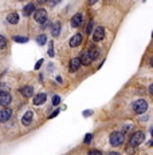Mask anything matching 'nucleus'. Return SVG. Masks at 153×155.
Masks as SVG:
<instances>
[{
	"label": "nucleus",
	"mask_w": 153,
	"mask_h": 155,
	"mask_svg": "<svg viewBox=\"0 0 153 155\" xmlns=\"http://www.w3.org/2000/svg\"><path fill=\"white\" fill-rule=\"evenodd\" d=\"M87 3H89L90 6H94L96 3H98V0H87Z\"/></svg>",
	"instance_id": "obj_30"
},
{
	"label": "nucleus",
	"mask_w": 153,
	"mask_h": 155,
	"mask_svg": "<svg viewBox=\"0 0 153 155\" xmlns=\"http://www.w3.org/2000/svg\"><path fill=\"white\" fill-rule=\"evenodd\" d=\"M83 22V18H82V13H75V15L71 18V25L73 27H79Z\"/></svg>",
	"instance_id": "obj_14"
},
{
	"label": "nucleus",
	"mask_w": 153,
	"mask_h": 155,
	"mask_svg": "<svg viewBox=\"0 0 153 155\" xmlns=\"http://www.w3.org/2000/svg\"><path fill=\"white\" fill-rule=\"evenodd\" d=\"M105 38V29L102 28V27H97L93 32V40L94 41H99L102 39Z\"/></svg>",
	"instance_id": "obj_5"
},
{
	"label": "nucleus",
	"mask_w": 153,
	"mask_h": 155,
	"mask_svg": "<svg viewBox=\"0 0 153 155\" xmlns=\"http://www.w3.org/2000/svg\"><path fill=\"white\" fill-rule=\"evenodd\" d=\"M32 119H34V112H32V111H27L22 118V123L24 124V126H30Z\"/></svg>",
	"instance_id": "obj_10"
},
{
	"label": "nucleus",
	"mask_w": 153,
	"mask_h": 155,
	"mask_svg": "<svg viewBox=\"0 0 153 155\" xmlns=\"http://www.w3.org/2000/svg\"><path fill=\"white\" fill-rule=\"evenodd\" d=\"M36 40H38V43H39L40 46H45V43L47 41V36H46L45 34H42V35L38 36V39H36Z\"/></svg>",
	"instance_id": "obj_20"
},
{
	"label": "nucleus",
	"mask_w": 153,
	"mask_h": 155,
	"mask_svg": "<svg viewBox=\"0 0 153 155\" xmlns=\"http://www.w3.org/2000/svg\"><path fill=\"white\" fill-rule=\"evenodd\" d=\"M89 51V54H90V56H91V59L93 60H96L97 58H98V55H99V51H98V48H96V47H91L90 50H87Z\"/></svg>",
	"instance_id": "obj_18"
},
{
	"label": "nucleus",
	"mask_w": 153,
	"mask_h": 155,
	"mask_svg": "<svg viewBox=\"0 0 153 155\" xmlns=\"http://www.w3.org/2000/svg\"><path fill=\"white\" fill-rule=\"evenodd\" d=\"M124 142H125V138L122 133H120V131L112 133V135H110V144L113 147H120V146L124 144Z\"/></svg>",
	"instance_id": "obj_1"
},
{
	"label": "nucleus",
	"mask_w": 153,
	"mask_h": 155,
	"mask_svg": "<svg viewBox=\"0 0 153 155\" xmlns=\"http://www.w3.org/2000/svg\"><path fill=\"white\" fill-rule=\"evenodd\" d=\"M47 0H38V3H46Z\"/></svg>",
	"instance_id": "obj_34"
},
{
	"label": "nucleus",
	"mask_w": 153,
	"mask_h": 155,
	"mask_svg": "<svg viewBox=\"0 0 153 155\" xmlns=\"http://www.w3.org/2000/svg\"><path fill=\"white\" fill-rule=\"evenodd\" d=\"M58 114H59V110H57V111H54V112H52V114H51L50 115V118H55V116H57V115Z\"/></svg>",
	"instance_id": "obj_31"
},
{
	"label": "nucleus",
	"mask_w": 153,
	"mask_h": 155,
	"mask_svg": "<svg viewBox=\"0 0 153 155\" xmlns=\"http://www.w3.org/2000/svg\"><path fill=\"white\" fill-rule=\"evenodd\" d=\"M149 94H150V95H153V84L149 86Z\"/></svg>",
	"instance_id": "obj_32"
},
{
	"label": "nucleus",
	"mask_w": 153,
	"mask_h": 155,
	"mask_svg": "<svg viewBox=\"0 0 153 155\" xmlns=\"http://www.w3.org/2000/svg\"><path fill=\"white\" fill-rule=\"evenodd\" d=\"M34 19H35V22L40 23V24H45L46 22H47V11L46 10H36L35 12H34Z\"/></svg>",
	"instance_id": "obj_4"
},
{
	"label": "nucleus",
	"mask_w": 153,
	"mask_h": 155,
	"mask_svg": "<svg viewBox=\"0 0 153 155\" xmlns=\"http://www.w3.org/2000/svg\"><path fill=\"white\" fill-rule=\"evenodd\" d=\"M81 59L79 58H74V59L70 60V72H75V71L79 70L81 67Z\"/></svg>",
	"instance_id": "obj_9"
},
{
	"label": "nucleus",
	"mask_w": 153,
	"mask_h": 155,
	"mask_svg": "<svg viewBox=\"0 0 153 155\" xmlns=\"http://www.w3.org/2000/svg\"><path fill=\"white\" fill-rule=\"evenodd\" d=\"M46 99H47V95H46L45 92H40V94H38V95L34 96V99H32V103L35 106H40L43 105L46 102Z\"/></svg>",
	"instance_id": "obj_7"
},
{
	"label": "nucleus",
	"mask_w": 153,
	"mask_h": 155,
	"mask_svg": "<svg viewBox=\"0 0 153 155\" xmlns=\"http://www.w3.org/2000/svg\"><path fill=\"white\" fill-rule=\"evenodd\" d=\"M19 91L23 96H25V98H31V96L34 95V87H31V86H23Z\"/></svg>",
	"instance_id": "obj_8"
},
{
	"label": "nucleus",
	"mask_w": 153,
	"mask_h": 155,
	"mask_svg": "<svg viewBox=\"0 0 153 155\" xmlns=\"http://www.w3.org/2000/svg\"><path fill=\"white\" fill-rule=\"evenodd\" d=\"M150 133H152V135H153V130H152V131H150Z\"/></svg>",
	"instance_id": "obj_37"
},
{
	"label": "nucleus",
	"mask_w": 153,
	"mask_h": 155,
	"mask_svg": "<svg viewBox=\"0 0 153 155\" xmlns=\"http://www.w3.org/2000/svg\"><path fill=\"white\" fill-rule=\"evenodd\" d=\"M125 151H126V154L133 155V154H134V151H136V147H134V146L127 144V146H126V149H125Z\"/></svg>",
	"instance_id": "obj_21"
},
{
	"label": "nucleus",
	"mask_w": 153,
	"mask_h": 155,
	"mask_svg": "<svg viewBox=\"0 0 153 155\" xmlns=\"http://www.w3.org/2000/svg\"><path fill=\"white\" fill-rule=\"evenodd\" d=\"M144 138H145V135H144L142 131H136V133H134L133 135L130 136L129 144H130V146H134V147H137L138 144H141V143L144 142Z\"/></svg>",
	"instance_id": "obj_3"
},
{
	"label": "nucleus",
	"mask_w": 153,
	"mask_h": 155,
	"mask_svg": "<svg viewBox=\"0 0 153 155\" xmlns=\"http://www.w3.org/2000/svg\"><path fill=\"white\" fill-rule=\"evenodd\" d=\"M91 139H93V135H91V134H87V135L85 136V143H90V142H91Z\"/></svg>",
	"instance_id": "obj_25"
},
{
	"label": "nucleus",
	"mask_w": 153,
	"mask_h": 155,
	"mask_svg": "<svg viewBox=\"0 0 153 155\" xmlns=\"http://www.w3.org/2000/svg\"><path fill=\"white\" fill-rule=\"evenodd\" d=\"M81 43H82V35H81V34H76V35H74L73 38L70 39V47H73V48L78 47Z\"/></svg>",
	"instance_id": "obj_13"
},
{
	"label": "nucleus",
	"mask_w": 153,
	"mask_h": 155,
	"mask_svg": "<svg viewBox=\"0 0 153 155\" xmlns=\"http://www.w3.org/2000/svg\"><path fill=\"white\" fill-rule=\"evenodd\" d=\"M48 55L50 56H54V43L50 41V48H48Z\"/></svg>",
	"instance_id": "obj_24"
},
{
	"label": "nucleus",
	"mask_w": 153,
	"mask_h": 155,
	"mask_svg": "<svg viewBox=\"0 0 153 155\" xmlns=\"http://www.w3.org/2000/svg\"><path fill=\"white\" fill-rule=\"evenodd\" d=\"M150 64H152V67H153V58H152V60H150Z\"/></svg>",
	"instance_id": "obj_36"
},
{
	"label": "nucleus",
	"mask_w": 153,
	"mask_h": 155,
	"mask_svg": "<svg viewBox=\"0 0 153 155\" xmlns=\"http://www.w3.org/2000/svg\"><path fill=\"white\" fill-rule=\"evenodd\" d=\"M51 32H52V35L54 36H59V34H61V23L57 22L55 24H52V27H51Z\"/></svg>",
	"instance_id": "obj_17"
},
{
	"label": "nucleus",
	"mask_w": 153,
	"mask_h": 155,
	"mask_svg": "<svg viewBox=\"0 0 153 155\" xmlns=\"http://www.w3.org/2000/svg\"><path fill=\"white\" fill-rule=\"evenodd\" d=\"M79 59H81V63H82L83 66H89V64L93 62L91 56H90V54H89V51H85V52H82V55L79 56Z\"/></svg>",
	"instance_id": "obj_11"
},
{
	"label": "nucleus",
	"mask_w": 153,
	"mask_h": 155,
	"mask_svg": "<svg viewBox=\"0 0 153 155\" xmlns=\"http://www.w3.org/2000/svg\"><path fill=\"white\" fill-rule=\"evenodd\" d=\"M11 115H12V111L10 108H0V122L1 123L7 122L11 118Z\"/></svg>",
	"instance_id": "obj_6"
},
{
	"label": "nucleus",
	"mask_w": 153,
	"mask_h": 155,
	"mask_svg": "<svg viewBox=\"0 0 153 155\" xmlns=\"http://www.w3.org/2000/svg\"><path fill=\"white\" fill-rule=\"evenodd\" d=\"M42 64H43V59L38 60V62H36V64H35V70H39V68L42 67Z\"/></svg>",
	"instance_id": "obj_26"
},
{
	"label": "nucleus",
	"mask_w": 153,
	"mask_h": 155,
	"mask_svg": "<svg viewBox=\"0 0 153 155\" xmlns=\"http://www.w3.org/2000/svg\"><path fill=\"white\" fill-rule=\"evenodd\" d=\"M148 110V103L144 99H137L133 103V111L136 114H144Z\"/></svg>",
	"instance_id": "obj_2"
},
{
	"label": "nucleus",
	"mask_w": 153,
	"mask_h": 155,
	"mask_svg": "<svg viewBox=\"0 0 153 155\" xmlns=\"http://www.w3.org/2000/svg\"><path fill=\"white\" fill-rule=\"evenodd\" d=\"M61 0H50V6H57Z\"/></svg>",
	"instance_id": "obj_29"
},
{
	"label": "nucleus",
	"mask_w": 153,
	"mask_h": 155,
	"mask_svg": "<svg viewBox=\"0 0 153 155\" xmlns=\"http://www.w3.org/2000/svg\"><path fill=\"white\" fill-rule=\"evenodd\" d=\"M7 22L10 23V24H18V22H19V15H18L16 12L8 13V16H7Z\"/></svg>",
	"instance_id": "obj_16"
},
{
	"label": "nucleus",
	"mask_w": 153,
	"mask_h": 155,
	"mask_svg": "<svg viewBox=\"0 0 153 155\" xmlns=\"http://www.w3.org/2000/svg\"><path fill=\"white\" fill-rule=\"evenodd\" d=\"M11 95L8 92H0V105L3 106H8L11 103Z\"/></svg>",
	"instance_id": "obj_12"
},
{
	"label": "nucleus",
	"mask_w": 153,
	"mask_h": 155,
	"mask_svg": "<svg viewBox=\"0 0 153 155\" xmlns=\"http://www.w3.org/2000/svg\"><path fill=\"white\" fill-rule=\"evenodd\" d=\"M109 155H120V154H118V152H110Z\"/></svg>",
	"instance_id": "obj_35"
},
{
	"label": "nucleus",
	"mask_w": 153,
	"mask_h": 155,
	"mask_svg": "<svg viewBox=\"0 0 153 155\" xmlns=\"http://www.w3.org/2000/svg\"><path fill=\"white\" fill-rule=\"evenodd\" d=\"M13 41H16V43H27L28 38H25V36H13Z\"/></svg>",
	"instance_id": "obj_19"
},
{
	"label": "nucleus",
	"mask_w": 153,
	"mask_h": 155,
	"mask_svg": "<svg viewBox=\"0 0 153 155\" xmlns=\"http://www.w3.org/2000/svg\"><path fill=\"white\" fill-rule=\"evenodd\" d=\"M83 115H85V116H87V115H91V111H85V112H83Z\"/></svg>",
	"instance_id": "obj_33"
},
{
	"label": "nucleus",
	"mask_w": 153,
	"mask_h": 155,
	"mask_svg": "<svg viewBox=\"0 0 153 155\" xmlns=\"http://www.w3.org/2000/svg\"><path fill=\"white\" fill-rule=\"evenodd\" d=\"M89 155H102V152L98 151V150H91V151L89 152Z\"/></svg>",
	"instance_id": "obj_28"
},
{
	"label": "nucleus",
	"mask_w": 153,
	"mask_h": 155,
	"mask_svg": "<svg viewBox=\"0 0 153 155\" xmlns=\"http://www.w3.org/2000/svg\"><path fill=\"white\" fill-rule=\"evenodd\" d=\"M61 103V96H58V95H54L52 96V105L54 106H58Z\"/></svg>",
	"instance_id": "obj_23"
},
{
	"label": "nucleus",
	"mask_w": 153,
	"mask_h": 155,
	"mask_svg": "<svg viewBox=\"0 0 153 155\" xmlns=\"http://www.w3.org/2000/svg\"><path fill=\"white\" fill-rule=\"evenodd\" d=\"M34 12H35V4L34 3H28L27 6H24V8H23V15L24 16H30Z\"/></svg>",
	"instance_id": "obj_15"
},
{
	"label": "nucleus",
	"mask_w": 153,
	"mask_h": 155,
	"mask_svg": "<svg viewBox=\"0 0 153 155\" xmlns=\"http://www.w3.org/2000/svg\"><path fill=\"white\" fill-rule=\"evenodd\" d=\"M6 46H7V39L3 35H0V50L6 48Z\"/></svg>",
	"instance_id": "obj_22"
},
{
	"label": "nucleus",
	"mask_w": 153,
	"mask_h": 155,
	"mask_svg": "<svg viewBox=\"0 0 153 155\" xmlns=\"http://www.w3.org/2000/svg\"><path fill=\"white\" fill-rule=\"evenodd\" d=\"M93 24H94V23L93 22H90L89 24H87V27H86V32L87 34H90V32H91V28H93Z\"/></svg>",
	"instance_id": "obj_27"
}]
</instances>
